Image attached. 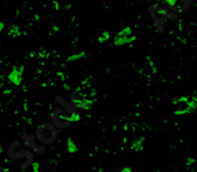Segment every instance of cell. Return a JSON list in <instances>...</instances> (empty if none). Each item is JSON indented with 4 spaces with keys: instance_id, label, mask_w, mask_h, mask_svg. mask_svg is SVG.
Returning a JSON list of instances; mask_svg holds the SVG:
<instances>
[{
    "instance_id": "5b68a950",
    "label": "cell",
    "mask_w": 197,
    "mask_h": 172,
    "mask_svg": "<svg viewBox=\"0 0 197 172\" xmlns=\"http://www.w3.org/2000/svg\"><path fill=\"white\" fill-rule=\"evenodd\" d=\"M149 13H150V17H152V19H153V22L156 23L158 28L163 25L168 18H175V15H171L167 10L161 8V7H158V6H154V4L149 7Z\"/></svg>"
},
{
    "instance_id": "9c48e42d",
    "label": "cell",
    "mask_w": 197,
    "mask_h": 172,
    "mask_svg": "<svg viewBox=\"0 0 197 172\" xmlns=\"http://www.w3.org/2000/svg\"><path fill=\"white\" fill-rule=\"evenodd\" d=\"M34 139H36V136H32V135H23V144L25 146H30V149H32L34 153H37V154H41V153H44V147L43 146H40V144H37L36 142H34Z\"/></svg>"
},
{
    "instance_id": "4fadbf2b",
    "label": "cell",
    "mask_w": 197,
    "mask_h": 172,
    "mask_svg": "<svg viewBox=\"0 0 197 172\" xmlns=\"http://www.w3.org/2000/svg\"><path fill=\"white\" fill-rule=\"evenodd\" d=\"M86 55V53H80V54H76V55H72V57H69V61H77L80 59V58H83Z\"/></svg>"
},
{
    "instance_id": "8992f818",
    "label": "cell",
    "mask_w": 197,
    "mask_h": 172,
    "mask_svg": "<svg viewBox=\"0 0 197 172\" xmlns=\"http://www.w3.org/2000/svg\"><path fill=\"white\" fill-rule=\"evenodd\" d=\"M135 40H137V36L132 33V29H131L130 26H127L116 34L115 40H113V44H115V46H126V44L134 43Z\"/></svg>"
},
{
    "instance_id": "6da1fadb",
    "label": "cell",
    "mask_w": 197,
    "mask_h": 172,
    "mask_svg": "<svg viewBox=\"0 0 197 172\" xmlns=\"http://www.w3.org/2000/svg\"><path fill=\"white\" fill-rule=\"evenodd\" d=\"M57 102L60 103V106L51 114V123L57 128H68L73 124V121L79 120L80 116L77 110L72 108L70 103H66L65 99H62V96H57Z\"/></svg>"
},
{
    "instance_id": "52a82bcc",
    "label": "cell",
    "mask_w": 197,
    "mask_h": 172,
    "mask_svg": "<svg viewBox=\"0 0 197 172\" xmlns=\"http://www.w3.org/2000/svg\"><path fill=\"white\" fill-rule=\"evenodd\" d=\"M17 149H18V142H13L11 144H10V147H8L10 158H13V160H21V158L25 157L28 160V163L32 164V161H33V153H32V151H30V150H21V151H18Z\"/></svg>"
},
{
    "instance_id": "30bf717a",
    "label": "cell",
    "mask_w": 197,
    "mask_h": 172,
    "mask_svg": "<svg viewBox=\"0 0 197 172\" xmlns=\"http://www.w3.org/2000/svg\"><path fill=\"white\" fill-rule=\"evenodd\" d=\"M22 76H23V66H17L10 72L8 80L11 81L14 85H19L21 81H22Z\"/></svg>"
},
{
    "instance_id": "277c9868",
    "label": "cell",
    "mask_w": 197,
    "mask_h": 172,
    "mask_svg": "<svg viewBox=\"0 0 197 172\" xmlns=\"http://www.w3.org/2000/svg\"><path fill=\"white\" fill-rule=\"evenodd\" d=\"M197 106V96H181L174 101L175 114H188Z\"/></svg>"
},
{
    "instance_id": "3957f363",
    "label": "cell",
    "mask_w": 197,
    "mask_h": 172,
    "mask_svg": "<svg viewBox=\"0 0 197 172\" xmlns=\"http://www.w3.org/2000/svg\"><path fill=\"white\" fill-rule=\"evenodd\" d=\"M92 103V92L88 88L81 87L70 96V105L76 110H86Z\"/></svg>"
},
{
    "instance_id": "7a4b0ae2",
    "label": "cell",
    "mask_w": 197,
    "mask_h": 172,
    "mask_svg": "<svg viewBox=\"0 0 197 172\" xmlns=\"http://www.w3.org/2000/svg\"><path fill=\"white\" fill-rule=\"evenodd\" d=\"M34 136L40 144H53L58 138V128L53 123H40L36 128Z\"/></svg>"
},
{
    "instance_id": "9a60e30c",
    "label": "cell",
    "mask_w": 197,
    "mask_h": 172,
    "mask_svg": "<svg viewBox=\"0 0 197 172\" xmlns=\"http://www.w3.org/2000/svg\"><path fill=\"white\" fill-rule=\"evenodd\" d=\"M54 7H55V10H58V8H60V4H58V2H57V0H54Z\"/></svg>"
},
{
    "instance_id": "5bb4252c",
    "label": "cell",
    "mask_w": 197,
    "mask_h": 172,
    "mask_svg": "<svg viewBox=\"0 0 197 172\" xmlns=\"http://www.w3.org/2000/svg\"><path fill=\"white\" fill-rule=\"evenodd\" d=\"M3 29H4V23H3L2 21H0V33L3 32Z\"/></svg>"
},
{
    "instance_id": "ba28073f",
    "label": "cell",
    "mask_w": 197,
    "mask_h": 172,
    "mask_svg": "<svg viewBox=\"0 0 197 172\" xmlns=\"http://www.w3.org/2000/svg\"><path fill=\"white\" fill-rule=\"evenodd\" d=\"M174 13H184L190 6V0H163Z\"/></svg>"
},
{
    "instance_id": "2e32d148",
    "label": "cell",
    "mask_w": 197,
    "mask_h": 172,
    "mask_svg": "<svg viewBox=\"0 0 197 172\" xmlns=\"http://www.w3.org/2000/svg\"><path fill=\"white\" fill-rule=\"evenodd\" d=\"M0 172H10V171L6 169V168H2V167H0Z\"/></svg>"
},
{
    "instance_id": "8fae6325",
    "label": "cell",
    "mask_w": 197,
    "mask_h": 172,
    "mask_svg": "<svg viewBox=\"0 0 197 172\" xmlns=\"http://www.w3.org/2000/svg\"><path fill=\"white\" fill-rule=\"evenodd\" d=\"M7 34H8L10 37H19L21 36V29L18 26H11L8 29V32H7Z\"/></svg>"
},
{
    "instance_id": "7c38bea8",
    "label": "cell",
    "mask_w": 197,
    "mask_h": 172,
    "mask_svg": "<svg viewBox=\"0 0 197 172\" xmlns=\"http://www.w3.org/2000/svg\"><path fill=\"white\" fill-rule=\"evenodd\" d=\"M109 37H110V33L108 30H105V32H102V34L96 40H98V43H106V41L109 40Z\"/></svg>"
}]
</instances>
